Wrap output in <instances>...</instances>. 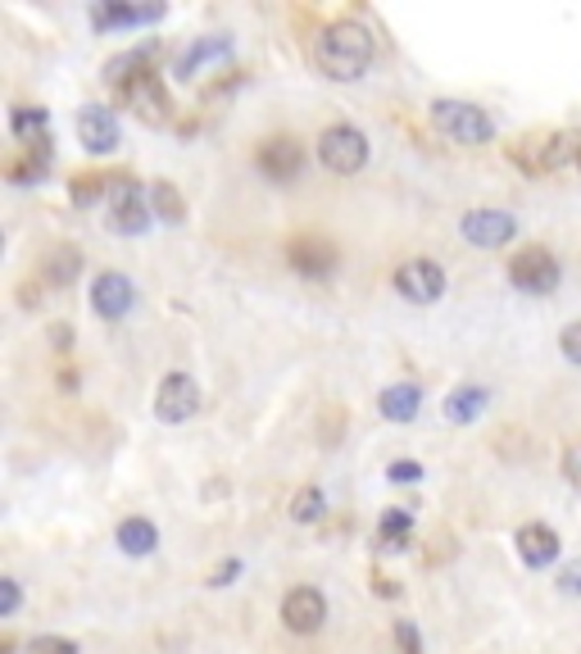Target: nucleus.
I'll use <instances>...</instances> for the list:
<instances>
[{
    "instance_id": "412c9836",
    "label": "nucleus",
    "mask_w": 581,
    "mask_h": 654,
    "mask_svg": "<svg viewBox=\"0 0 581 654\" xmlns=\"http://www.w3.org/2000/svg\"><path fill=\"white\" fill-rule=\"evenodd\" d=\"M45 282H51V286H69L78 273H82V255H78V250L73 245H60V250H51V255H45Z\"/></svg>"
},
{
    "instance_id": "f03ea898",
    "label": "nucleus",
    "mask_w": 581,
    "mask_h": 654,
    "mask_svg": "<svg viewBox=\"0 0 581 654\" xmlns=\"http://www.w3.org/2000/svg\"><path fill=\"white\" fill-rule=\"evenodd\" d=\"M431 123L459 145H487L496 137V123L481 105L468 100H431Z\"/></svg>"
},
{
    "instance_id": "ddd939ff",
    "label": "nucleus",
    "mask_w": 581,
    "mask_h": 654,
    "mask_svg": "<svg viewBox=\"0 0 581 654\" xmlns=\"http://www.w3.org/2000/svg\"><path fill=\"white\" fill-rule=\"evenodd\" d=\"M132 305H136V286H132V278H123V273H101V278L91 282V310L101 314V319L119 323Z\"/></svg>"
},
{
    "instance_id": "2f4dec72",
    "label": "nucleus",
    "mask_w": 581,
    "mask_h": 654,
    "mask_svg": "<svg viewBox=\"0 0 581 654\" xmlns=\"http://www.w3.org/2000/svg\"><path fill=\"white\" fill-rule=\"evenodd\" d=\"M396 645H400L405 654H422V641H418V627H414L409 618H400V623H396Z\"/></svg>"
},
{
    "instance_id": "9d476101",
    "label": "nucleus",
    "mask_w": 581,
    "mask_h": 654,
    "mask_svg": "<svg viewBox=\"0 0 581 654\" xmlns=\"http://www.w3.org/2000/svg\"><path fill=\"white\" fill-rule=\"evenodd\" d=\"M577 155H581V137L554 132V137L531 141V145L522 150V169H527V173H554V169H563V164H577Z\"/></svg>"
},
{
    "instance_id": "4468645a",
    "label": "nucleus",
    "mask_w": 581,
    "mask_h": 654,
    "mask_svg": "<svg viewBox=\"0 0 581 654\" xmlns=\"http://www.w3.org/2000/svg\"><path fill=\"white\" fill-rule=\"evenodd\" d=\"M78 141L91 150V155H110L119 145V119L105 105H82L78 114Z\"/></svg>"
},
{
    "instance_id": "5701e85b",
    "label": "nucleus",
    "mask_w": 581,
    "mask_h": 654,
    "mask_svg": "<svg viewBox=\"0 0 581 654\" xmlns=\"http://www.w3.org/2000/svg\"><path fill=\"white\" fill-rule=\"evenodd\" d=\"M409 532H414V514L409 510H386L381 523H377V536H381L386 550H400L409 541Z\"/></svg>"
},
{
    "instance_id": "cd10ccee",
    "label": "nucleus",
    "mask_w": 581,
    "mask_h": 654,
    "mask_svg": "<svg viewBox=\"0 0 581 654\" xmlns=\"http://www.w3.org/2000/svg\"><path fill=\"white\" fill-rule=\"evenodd\" d=\"M28 654H78V641H69V636H37L28 645Z\"/></svg>"
},
{
    "instance_id": "f257e3e1",
    "label": "nucleus",
    "mask_w": 581,
    "mask_h": 654,
    "mask_svg": "<svg viewBox=\"0 0 581 654\" xmlns=\"http://www.w3.org/2000/svg\"><path fill=\"white\" fill-rule=\"evenodd\" d=\"M373 32L355 19H342V23H327L318 46H314V64L332 78V82H355L368 73L373 64Z\"/></svg>"
},
{
    "instance_id": "bb28decb",
    "label": "nucleus",
    "mask_w": 581,
    "mask_h": 654,
    "mask_svg": "<svg viewBox=\"0 0 581 654\" xmlns=\"http://www.w3.org/2000/svg\"><path fill=\"white\" fill-rule=\"evenodd\" d=\"M69 195H73V205H91V200L110 195V182H105V178H95V173H86V178H78V182L69 187Z\"/></svg>"
},
{
    "instance_id": "a211bd4d",
    "label": "nucleus",
    "mask_w": 581,
    "mask_h": 654,
    "mask_svg": "<svg viewBox=\"0 0 581 654\" xmlns=\"http://www.w3.org/2000/svg\"><path fill=\"white\" fill-rule=\"evenodd\" d=\"M119 545H123V555H151V550L160 545V532L155 523H145V519H123L119 523Z\"/></svg>"
},
{
    "instance_id": "aec40b11",
    "label": "nucleus",
    "mask_w": 581,
    "mask_h": 654,
    "mask_svg": "<svg viewBox=\"0 0 581 654\" xmlns=\"http://www.w3.org/2000/svg\"><path fill=\"white\" fill-rule=\"evenodd\" d=\"M481 410H487V391L481 386H455L446 400V419L450 423H472Z\"/></svg>"
},
{
    "instance_id": "72a5a7b5",
    "label": "nucleus",
    "mask_w": 581,
    "mask_h": 654,
    "mask_svg": "<svg viewBox=\"0 0 581 654\" xmlns=\"http://www.w3.org/2000/svg\"><path fill=\"white\" fill-rule=\"evenodd\" d=\"M559 591H563V595H581V560L568 564V569L559 573Z\"/></svg>"
},
{
    "instance_id": "b1692460",
    "label": "nucleus",
    "mask_w": 581,
    "mask_h": 654,
    "mask_svg": "<svg viewBox=\"0 0 581 654\" xmlns=\"http://www.w3.org/2000/svg\"><path fill=\"white\" fill-rule=\"evenodd\" d=\"M290 519H296V523H318L323 519V491L305 486L296 500H290Z\"/></svg>"
},
{
    "instance_id": "dca6fc26",
    "label": "nucleus",
    "mask_w": 581,
    "mask_h": 654,
    "mask_svg": "<svg viewBox=\"0 0 581 654\" xmlns=\"http://www.w3.org/2000/svg\"><path fill=\"white\" fill-rule=\"evenodd\" d=\"M286 260H290V269L305 273V278H323V273H332V264H336L332 245H327V241H318V237H300V241H290Z\"/></svg>"
},
{
    "instance_id": "f3484780",
    "label": "nucleus",
    "mask_w": 581,
    "mask_h": 654,
    "mask_svg": "<svg viewBox=\"0 0 581 654\" xmlns=\"http://www.w3.org/2000/svg\"><path fill=\"white\" fill-rule=\"evenodd\" d=\"M377 410H381L386 423H409L422 410V391L414 382H396V386H386L377 395Z\"/></svg>"
},
{
    "instance_id": "a878e982",
    "label": "nucleus",
    "mask_w": 581,
    "mask_h": 654,
    "mask_svg": "<svg viewBox=\"0 0 581 654\" xmlns=\"http://www.w3.org/2000/svg\"><path fill=\"white\" fill-rule=\"evenodd\" d=\"M10 128H14V137L32 141L37 132H45V110H28V105H19V110L10 114Z\"/></svg>"
},
{
    "instance_id": "f8f14e48",
    "label": "nucleus",
    "mask_w": 581,
    "mask_h": 654,
    "mask_svg": "<svg viewBox=\"0 0 581 654\" xmlns=\"http://www.w3.org/2000/svg\"><path fill=\"white\" fill-rule=\"evenodd\" d=\"M255 164H259L264 178H273V182H290V178H296V173L305 169V150H300L296 137H268V141L259 145Z\"/></svg>"
},
{
    "instance_id": "7c9ffc66",
    "label": "nucleus",
    "mask_w": 581,
    "mask_h": 654,
    "mask_svg": "<svg viewBox=\"0 0 581 654\" xmlns=\"http://www.w3.org/2000/svg\"><path fill=\"white\" fill-rule=\"evenodd\" d=\"M563 477H568V486L581 491V441H572V445L563 450Z\"/></svg>"
},
{
    "instance_id": "473e14b6",
    "label": "nucleus",
    "mask_w": 581,
    "mask_h": 654,
    "mask_svg": "<svg viewBox=\"0 0 581 654\" xmlns=\"http://www.w3.org/2000/svg\"><path fill=\"white\" fill-rule=\"evenodd\" d=\"M386 477H391V482H418V477H422V469H418L414 460H396L391 469H386Z\"/></svg>"
},
{
    "instance_id": "6e6552de",
    "label": "nucleus",
    "mask_w": 581,
    "mask_h": 654,
    "mask_svg": "<svg viewBox=\"0 0 581 654\" xmlns=\"http://www.w3.org/2000/svg\"><path fill=\"white\" fill-rule=\"evenodd\" d=\"M282 623L296 636H314L327 623V600L318 586H290L282 595Z\"/></svg>"
},
{
    "instance_id": "7ed1b4c3",
    "label": "nucleus",
    "mask_w": 581,
    "mask_h": 654,
    "mask_svg": "<svg viewBox=\"0 0 581 654\" xmlns=\"http://www.w3.org/2000/svg\"><path fill=\"white\" fill-rule=\"evenodd\" d=\"M318 160H323V169L350 178V173H359L368 164V137L359 128H350V123H332L318 137Z\"/></svg>"
},
{
    "instance_id": "0eeeda50",
    "label": "nucleus",
    "mask_w": 581,
    "mask_h": 654,
    "mask_svg": "<svg viewBox=\"0 0 581 654\" xmlns=\"http://www.w3.org/2000/svg\"><path fill=\"white\" fill-rule=\"evenodd\" d=\"M396 291L409 305H431V300L446 295V269L436 260H405L396 269Z\"/></svg>"
},
{
    "instance_id": "20e7f679",
    "label": "nucleus",
    "mask_w": 581,
    "mask_h": 654,
    "mask_svg": "<svg viewBox=\"0 0 581 654\" xmlns=\"http://www.w3.org/2000/svg\"><path fill=\"white\" fill-rule=\"evenodd\" d=\"M105 205H110V219H105V223H110L119 237H141L145 223L155 219V210H151V200H145L141 182H132V178H114V182H110Z\"/></svg>"
},
{
    "instance_id": "1a4fd4ad",
    "label": "nucleus",
    "mask_w": 581,
    "mask_h": 654,
    "mask_svg": "<svg viewBox=\"0 0 581 654\" xmlns=\"http://www.w3.org/2000/svg\"><path fill=\"white\" fill-rule=\"evenodd\" d=\"M201 410V386L191 373H169L155 391V414L160 423H186L191 414Z\"/></svg>"
},
{
    "instance_id": "393cba45",
    "label": "nucleus",
    "mask_w": 581,
    "mask_h": 654,
    "mask_svg": "<svg viewBox=\"0 0 581 654\" xmlns=\"http://www.w3.org/2000/svg\"><path fill=\"white\" fill-rule=\"evenodd\" d=\"M223 50H227V41H196V46H191L186 56L177 60V73L191 78V69H196L201 60H214V56H223Z\"/></svg>"
},
{
    "instance_id": "f704fd0d",
    "label": "nucleus",
    "mask_w": 581,
    "mask_h": 654,
    "mask_svg": "<svg viewBox=\"0 0 581 654\" xmlns=\"http://www.w3.org/2000/svg\"><path fill=\"white\" fill-rule=\"evenodd\" d=\"M577 169H581V155H577Z\"/></svg>"
},
{
    "instance_id": "6ab92c4d",
    "label": "nucleus",
    "mask_w": 581,
    "mask_h": 654,
    "mask_svg": "<svg viewBox=\"0 0 581 654\" xmlns=\"http://www.w3.org/2000/svg\"><path fill=\"white\" fill-rule=\"evenodd\" d=\"M164 6H151V10H141V6H95L91 10V23L95 28H128V23H145V19H160Z\"/></svg>"
},
{
    "instance_id": "9b49d317",
    "label": "nucleus",
    "mask_w": 581,
    "mask_h": 654,
    "mask_svg": "<svg viewBox=\"0 0 581 654\" xmlns=\"http://www.w3.org/2000/svg\"><path fill=\"white\" fill-rule=\"evenodd\" d=\"M459 232H463L472 245L496 250V245H509V241L518 237V219L504 214V210H472V214H463Z\"/></svg>"
},
{
    "instance_id": "4be33fe9",
    "label": "nucleus",
    "mask_w": 581,
    "mask_h": 654,
    "mask_svg": "<svg viewBox=\"0 0 581 654\" xmlns=\"http://www.w3.org/2000/svg\"><path fill=\"white\" fill-rule=\"evenodd\" d=\"M151 210H155L160 223H182V219H186V200L177 195L173 182H155V187H151Z\"/></svg>"
},
{
    "instance_id": "c756f323",
    "label": "nucleus",
    "mask_w": 581,
    "mask_h": 654,
    "mask_svg": "<svg viewBox=\"0 0 581 654\" xmlns=\"http://www.w3.org/2000/svg\"><path fill=\"white\" fill-rule=\"evenodd\" d=\"M19 600H23L19 582H14V577H0V614L14 618V614H19Z\"/></svg>"
},
{
    "instance_id": "39448f33",
    "label": "nucleus",
    "mask_w": 581,
    "mask_h": 654,
    "mask_svg": "<svg viewBox=\"0 0 581 654\" xmlns=\"http://www.w3.org/2000/svg\"><path fill=\"white\" fill-rule=\"evenodd\" d=\"M559 278H563V269H559V260L550 255L546 245H522L518 255L509 260V282L518 291H527V295H550L559 286Z\"/></svg>"
},
{
    "instance_id": "c85d7f7f",
    "label": "nucleus",
    "mask_w": 581,
    "mask_h": 654,
    "mask_svg": "<svg viewBox=\"0 0 581 654\" xmlns=\"http://www.w3.org/2000/svg\"><path fill=\"white\" fill-rule=\"evenodd\" d=\"M559 350H563V360L581 369V323H568L563 336H559Z\"/></svg>"
},
{
    "instance_id": "2eb2a0df",
    "label": "nucleus",
    "mask_w": 581,
    "mask_h": 654,
    "mask_svg": "<svg viewBox=\"0 0 581 654\" xmlns=\"http://www.w3.org/2000/svg\"><path fill=\"white\" fill-rule=\"evenodd\" d=\"M513 545H518V555H522L527 569H546V564L559 560V532L546 527V523H527V527H518Z\"/></svg>"
},
{
    "instance_id": "423d86ee",
    "label": "nucleus",
    "mask_w": 581,
    "mask_h": 654,
    "mask_svg": "<svg viewBox=\"0 0 581 654\" xmlns=\"http://www.w3.org/2000/svg\"><path fill=\"white\" fill-rule=\"evenodd\" d=\"M119 95H123V105L136 114V119H145L151 128H160V123H169V91H164V82L145 69V73H136L132 82H123L119 87Z\"/></svg>"
}]
</instances>
